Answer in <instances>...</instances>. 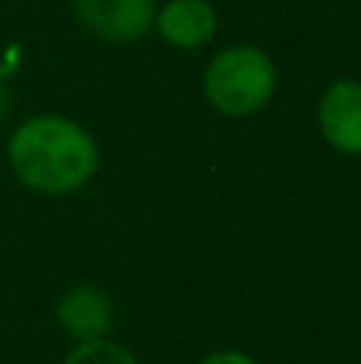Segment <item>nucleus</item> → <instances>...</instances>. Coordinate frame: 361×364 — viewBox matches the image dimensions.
Segmentation results:
<instances>
[{"label": "nucleus", "instance_id": "f257e3e1", "mask_svg": "<svg viewBox=\"0 0 361 364\" xmlns=\"http://www.w3.org/2000/svg\"><path fill=\"white\" fill-rule=\"evenodd\" d=\"M6 164L23 188L64 198L87 188L99 173V144L77 119L42 112L13 128Z\"/></svg>", "mask_w": 361, "mask_h": 364}, {"label": "nucleus", "instance_id": "f03ea898", "mask_svg": "<svg viewBox=\"0 0 361 364\" xmlns=\"http://www.w3.org/2000/svg\"><path fill=\"white\" fill-rule=\"evenodd\" d=\"M279 90V68L259 45H227L208 61L202 74V93L224 119H249L272 102Z\"/></svg>", "mask_w": 361, "mask_h": 364}, {"label": "nucleus", "instance_id": "7ed1b4c3", "mask_svg": "<svg viewBox=\"0 0 361 364\" xmlns=\"http://www.w3.org/2000/svg\"><path fill=\"white\" fill-rule=\"evenodd\" d=\"M74 16L90 36L112 45H128L153 29V0H74Z\"/></svg>", "mask_w": 361, "mask_h": 364}, {"label": "nucleus", "instance_id": "20e7f679", "mask_svg": "<svg viewBox=\"0 0 361 364\" xmlns=\"http://www.w3.org/2000/svg\"><path fill=\"white\" fill-rule=\"evenodd\" d=\"M320 138L345 157H361V80L339 77L317 100Z\"/></svg>", "mask_w": 361, "mask_h": 364}, {"label": "nucleus", "instance_id": "39448f33", "mask_svg": "<svg viewBox=\"0 0 361 364\" xmlns=\"http://www.w3.org/2000/svg\"><path fill=\"white\" fill-rule=\"evenodd\" d=\"M55 323L70 342L109 339L115 326V301L99 284H74L55 304Z\"/></svg>", "mask_w": 361, "mask_h": 364}, {"label": "nucleus", "instance_id": "423d86ee", "mask_svg": "<svg viewBox=\"0 0 361 364\" xmlns=\"http://www.w3.org/2000/svg\"><path fill=\"white\" fill-rule=\"evenodd\" d=\"M153 29L170 48L198 51L215 38L217 10L208 0H166L153 16Z\"/></svg>", "mask_w": 361, "mask_h": 364}, {"label": "nucleus", "instance_id": "0eeeda50", "mask_svg": "<svg viewBox=\"0 0 361 364\" xmlns=\"http://www.w3.org/2000/svg\"><path fill=\"white\" fill-rule=\"evenodd\" d=\"M61 364H141V361L131 348L109 336V339H96V342H77L64 355Z\"/></svg>", "mask_w": 361, "mask_h": 364}, {"label": "nucleus", "instance_id": "6e6552de", "mask_svg": "<svg viewBox=\"0 0 361 364\" xmlns=\"http://www.w3.org/2000/svg\"><path fill=\"white\" fill-rule=\"evenodd\" d=\"M195 364H259L249 352H240V348H217V352H208L205 358H198Z\"/></svg>", "mask_w": 361, "mask_h": 364}, {"label": "nucleus", "instance_id": "1a4fd4ad", "mask_svg": "<svg viewBox=\"0 0 361 364\" xmlns=\"http://www.w3.org/2000/svg\"><path fill=\"white\" fill-rule=\"evenodd\" d=\"M6 115H10V93L0 87V122H4Z\"/></svg>", "mask_w": 361, "mask_h": 364}]
</instances>
